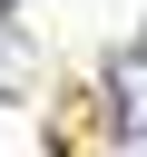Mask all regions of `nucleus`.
Wrapping results in <instances>:
<instances>
[{
    "label": "nucleus",
    "mask_w": 147,
    "mask_h": 157,
    "mask_svg": "<svg viewBox=\"0 0 147 157\" xmlns=\"http://www.w3.org/2000/svg\"><path fill=\"white\" fill-rule=\"evenodd\" d=\"M118 128L147 137V59H118Z\"/></svg>",
    "instance_id": "nucleus-1"
}]
</instances>
